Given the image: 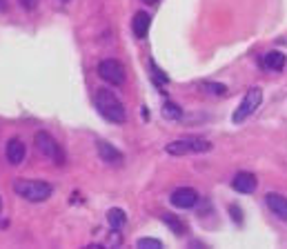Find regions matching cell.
Masks as SVG:
<instances>
[{"label":"cell","instance_id":"obj_4","mask_svg":"<svg viewBox=\"0 0 287 249\" xmlns=\"http://www.w3.org/2000/svg\"><path fill=\"white\" fill-rule=\"evenodd\" d=\"M34 145H36V149L41 151L42 156H47L51 163L65 165V151H63V147L58 145V140H56L49 131H36V136H34Z\"/></svg>","mask_w":287,"mask_h":249},{"label":"cell","instance_id":"obj_16","mask_svg":"<svg viewBox=\"0 0 287 249\" xmlns=\"http://www.w3.org/2000/svg\"><path fill=\"white\" fill-rule=\"evenodd\" d=\"M163 116H165L167 120H180L183 118V109H180V105L167 100V102H163Z\"/></svg>","mask_w":287,"mask_h":249},{"label":"cell","instance_id":"obj_10","mask_svg":"<svg viewBox=\"0 0 287 249\" xmlns=\"http://www.w3.org/2000/svg\"><path fill=\"white\" fill-rule=\"evenodd\" d=\"M265 203H267L269 211L274 213L276 218H281V220L287 222V198L283 194H267L265 196Z\"/></svg>","mask_w":287,"mask_h":249},{"label":"cell","instance_id":"obj_7","mask_svg":"<svg viewBox=\"0 0 287 249\" xmlns=\"http://www.w3.org/2000/svg\"><path fill=\"white\" fill-rule=\"evenodd\" d=\"M169 200L176 209H192L198 203V191L192 187H178V189L171 191Z\"/></svg>","mask_w":287,"mask_h":249},{"label":"cell","instance_id":"obj_19","mask_svg":"<svg viewBox=\"0 0 287 249\" xmlns=\"http://www.w3.org/2000/svg\"><path fill=\"white\" fill-rule=\"evenodd\" d=\"M205 87V91H209V93H216V96H225L227 93V89H225V84H218V83H207V84H203Z\"/></svg>","mask_w":287,"mask_h":249},{"label":"cell","instance_id":"obj_14","mask_svg":"<svg viewBox=\"0 0 287 249\" xmlns=\"http://www.w3.org/2000/svg\"><path fill=\"white\" fill-rule=\"evenodd\" d=\"M161 220L165 222L167 227L171 229V234H176V236H185V231H187V227H185V222L180 220L178 216H174V213H169V211H165L161 216Z\"/></svg>","mask_w":287,"mask_h":249},{"label":"cell","instance_id":"obj_17","mask_svg":"<svg viewBox=\"0 0 287 249\" xmlns=\"http://www.w3.org/2000/svg\"><path fill=\"white\" fill-rule=\"evenodd\" d=\"M136 247H140V249H163L165 245H163V240H158V238H138L136 240Z\"/></svg>","mask_w":287,"mask_h":249},{"label":"cell","instance_id":"obj_5","mask_svg":"<svg viewBox=\"0 0 287 249\" xmlns=\"http://www.w3.org/2000/svg\"><path fill=\"white\" fill-rule=\"evenodd\" d=\"M167 154L171 156H185V154H205V151H211V142L205 140V138H178V140L169 142L165 147Z\"/></svg>","mask_w":287,"mask_h":249},{"label":"cell","instance_id":"obj_22","mask_svg":"<svg viewBox=\"0 0 287 249\" xmlns=\"http://www.w3.org/2000/svg\"><path fill=\"white\" fill-rule=\"evenodd\" d=\"M7 7H9V4H7V0H0V11H7Z\"/></svg>","mask_w":287,"mask_h":249},{"label":"cell","instance_id":"obj_13","mask_svg":"<svg viewBox=\"0 0 287 249\" xmlns=\"http://www.w3.org/2000/svg\"><path fill=\"white\" fill-rule=\"evenodd\" d=\"M287 65V58L283 51H267L263 58V67L265 69H272V71H281L283 67Z\"/></svg>","mask_w":287,"mask_h":249},{"label":"cell","instance_id":"obj_20","mask_svg":"<svg viewBox=\"0 0 287 249\" xmlns=\"http://www.w3.org/2000/svg\"><path fill=\"white\" fill-rule=\"evenodd\" d=\"M18 4L25 9V11H36L38 0H18Z\"/></svg>","mask_w":287,"mask_h":249},{"label":"cell","instance_id":"obj_8","mask_svg":"<svg viewBox=\"0 0 287 249\" xmlns=\"http://www.w3.org/2000/svg\"><path fill=\"white\" fill-rule=\"evenodd\" d=\"M232 187H234V191H238V194H243V196L254 194L256 187H258V178L249 171H238L236 176L232 178Z\"/></svg>","mask_w":287,"mask_h":249},{"label":"cell","instance_id":"obj_12","mask_svg":"<svg viewBox=\"0 0 287 249\" xmlns=\"http://www.w3.org/2000/svg\"><path fill=\"white\" fill-rule=\"evenodd\" d=\"M149 27H152V16L147 11H136L131 18V31H134L136 38H145Z\"/></svg>","mask_w":287,"mask_h":249},{"label":"cell","instance_id":"obj_24","mask_svg":"<svg viewBox=\"0 0 287 249\" xmlns=\"http://www.w3.org/2000/svg\"><path fill=\"white\" fill-rule=\"evenodd\" d=\"M60 2H69V0H60Z\"/></svg>","mask_w":287,"mask_h":249},{"label":"cell","instance_id":"obj_11","mask_svg":"<svg viewBox=\"0 0 287 249\" xmlns=\"http://www.w3.org/2000/svg\"><path fill=\"white\" fill-rule=\"evenodd\" d=\"M96 149H98V156L109 165H121L123 163V154L116 149L114 145H109L107 140H98L96 142Z\"/></svg>","mask_w":287,"mask_h":249},{"label":"cell","instance_id":"obj_1","mask_svg":"<svg viewBox=\"0 0 287 249\" xmlns=\"http://www.w3.org/2000/svg\"><path fill=\"white\" fill-rule=\"evenodd\" d=\"M94 105H96L98 114L103 116L105 120H109V123H114V124H123V123H125V118H127L125 105H123L121 98H118L112 89H107V87L96 89Z\"/></svg>","mask_w":287,"mask_h":249},{"label":"cell","instance_id":"obj_18","mask_svg":"<svg viewBox=\"0 0 287 249\" xmlns=\"http://www.w3.org/2000/svg\"><path fill=\"white\" fill-rule=\"evenodd\" d=\"M149 71H152V78L156 80L158 84H165V83H169V78H167V74L163 69H158L156 67V62L154 60H149Z\"/></svg>","mask_w":287,"mask_h":249},{"label":"cell","instance_id":"obj_9","mask_svg":"<svg viewBox=\"0 0 287 249\" xmlns=\"http://www.w3.org/2000/svg\"><path fill=\"white\" fill-rule=\"evenodd\" d=\"M5 156L9 165H20L25 160V156H27V147H25V142L20 138H9V142L5 147Z\"/></svg>","mask_w":287,"mask_h":249},{"label":"cell","instance_id":"obj_15","mask_svg":"<svg viewBox=\"0 0 287 249\" xmlns=\"http://www.w3.org/2000/svg\"><path fill=\"white\" fill-rule=\"evenodd\" d=\"M107 222H109V225H112L116 231H121L123 227L127 225V213L123 211V209H118V207L109 209V211H107Z\"/></svg>","mask_w":287,"mask_h":249},{"label":"cell","instance_id":"obj_2","mask_svg":"<svg viewBox=\"0 0 287 249\" xmlns=\"http://www.w3.org/2000/svg\"><path fill=\"white\" fill-rule=\"evenodd\" d=\"M11 187H14L16 196H20V198L27 200V203H45V200H49L51 194H54V185H49V182H45V180L18 178V180H14Z\"/></svg>","mask_w":287,"mask_h":249},{"label":"cell","instance_id":"obj_3","mask_svg":"<svg viewBox=\"0 0 287 249\" xmlns=\"http://www.w3.org/2000/svg\"><path fill=\"white\" fill-rule=\"evenodd\" d=\"M260 102H263V89H260V87H251V89H247V93L243 96L241 105H238L236 109H234V114H232V123H234V124L245 123V120L249 118V116L254 114V111L260 107Z\"/></svg>","mask_w":287,"mask_h":249},{"label":"cell","instance_id":"obj_21","mask_svg":"<svg viewBox=\"0 0 287 249\" xmlns=\"http://www.w3.org/2000/svg\"><path fill=\"white\" fill-rule=\"evenodd\" d=\"M229 213H232V218H236V222H243V216H241V207H236V205H232V207H229Z\"/></svg>","mask_w":287,"mask_h":249},{"label":"cell","instance_id":"obj_23","mask_svg":"<svg viewBox=\"0 0 287 249\" xmlns=\"http://www.w3.org/2000/svg\"><path fill=\"white\" fill-rule=\"evenodd\" d=\"M145 2H149V4H156V2H158V0H145Z\"/></svg>","mask_w":287,"mask_h":249},{"label":"cell","instance_id":"obj_6","mask_svg":"<svg viewBox=\"0 0 287 249\" xmlns=\"http://www.w3.org/2000/svg\"><path fill=\"white\" fill-rule=\"evenodd\" d=\"M96 71H98L100 78L107 84H112V87H121V84L125 83V67H123V62L116 60V58H105V60H100L98 67H96Z\"/></svg>","mask_w":287,"mask_h":249}]
</instances>
